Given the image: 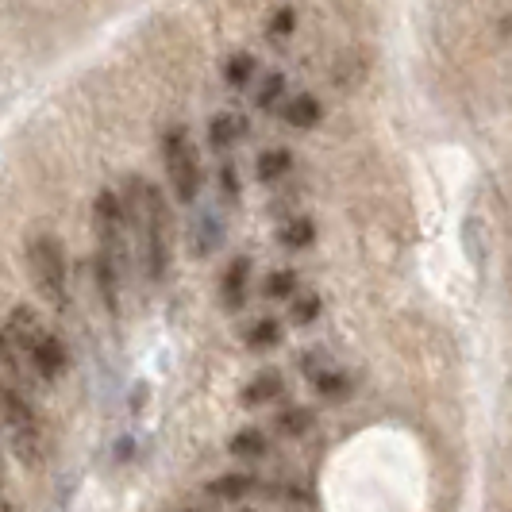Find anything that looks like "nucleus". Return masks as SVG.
<instances>
[{
	"label": "nucleus",
	"instance_id": "obj_1",
	"mask_svg": "<svg viewBox=\"0 0 512 512\" xmlns=\"http://www.w3.org/2000/svg\"><path fill=\"white\" fill-rule=\"evenodd\" d=\"M128 205V228L139 231L143 243V270L151 282H166L170 274V255H174V224H170V205L162 189L151 181H131Z\"/></svg>",
	"mask_w": 512,
	"mask_h": 512
},
{
	"label": "nucleus",
	"instance_id": "obj_2",
	"mask_svg": "<svg viewBox=\"0 0 512 512\" xmlns=\"http://www.w3.org/2000/svg\"><path fill=\"white\" fill-rule=\"evenodd\" d=\"M4 335L12 339V347L20 351L24 366L43 378V382H62L66 370H70V347L62 335H54L43 316L31 305H16L8 312V324H4Z\"/></svg>",
	"mask_w": 512,
	"mask_h": 512
},
{
	"label": "nucleus",
	"instance_id": "obj_3",
	"mask_svg": "<svg viewBox=\"0 0 512 512\" xmlns=\"http://www.w3.org/2000/svg\"><path fill=\"white\" fill-rule=\"evenodd\" d=\"M0 432L8 436L12 451L27 462V466H43L51 455V439H47V424L35 409V401L27 397L20 385L0 378Z\"/></svg>",
	"mask_w": 512,
	"mask_h": 512
},
{
	"label": "nucleus",
	"instance_id": "obj_4",
	"mask_svg": "<svg viewBox=\"0 0 512 512\" xmlns=\"http://www.w3.org/2000/svg\"><path fill=\"white\" fill-rule=\"evenodd\" d=\"M27 266H31V282L39 289V297L58 312H66L70 308V262H66L62 239L51 231H39L27 243Z\"/></svg>",
	"mask_w": 512,
	"mask_h": 512
},
{
	"label": "nucleus",
	"instance_id": "obj_5",
	"mask_svg": "<svg viewBox=\"0 0 512 512\" xmlns=\"http://www.w3.org/2000/svg\"><path fill=\"white\" fill-rule=\"evenodd\" d=\"M162 158H166V178H170V189L181 205H193L201 197V185H205V170H201V158H197V147L189 139V128H170L166 139H162Z\"/></svg>",
	"mask_w": 512,
	"mask_h": 512
},
{
	"label": "nucleus",
	"instance_id": "obj_6",
	"mask_svg": "<svg viewBox=\"0 0 512 512\" xmlns=\"http://www.w3.org/2000/svg\"><path fill=\"white\" fill-rule=\"evenodd\" d=\"M93 228H97V251L116 258L120 266L128 262V205L116 189H101L93 205Z\"/></svg>",
	"mask_w": 512,
	"mask_h": 512
},
{
	"label": "nucleus",
	"instance_id": "obj_7",
	"mask_svg": "<svg viewBox=\"0 0 512 512\" xmlns=\"http://www.w3.org/2000/svg\"><path fill=\"white\" fill-rule=\"evenodd\" d=\"M270 493L274 486L251 470H224L205 486V497H212L216 505H251L255 497H270Z\"/></svg>",
	"mask_w": 512,
	"mask_h": 512
},
{
	"label": "nucleus",
	"instance_id": "obj_8",
	"mask_svg": "<svg viewBox=\"0 0 512 512\" xmlns=\"http://www.w3.org/2000/svg\"><path fill=\"white\" fill-rule=\"evenodd\" d=\"M251 270H255V262L247 255L231 258L228 270H224V278H220V301L228 312H239V308L247 305V289H251Z\"/></svg>",
	"mask_w": 512,
	"mask_h": 512
},
{
	"label": "nucleus",
	"instance_id": "obj_9",
	"mask_svg": "<svg viewBox=\"0 0 512 512\" xmlns=\"http://www.w3.org/2000/svg\"><path fill=\"white\" fill-rule=\"evenodd\" d=\"M93 278H97V293H101L104 308H108L112 316H120V282H124V266H120L116 258H108L97 251V258H93Z\"/></svg>",
	"mask_w": 512,
	"mask_h": 512
},
{
	"label": "nucleus",
	"instance_id": "obj_10",
	"mask_svg": "<svg viewBox=\"0 0 512 512\" xmlns=\"http://www.w3.org/2000/svg\"><path fill=\"white\" fill-rule=\"evenodd\" d=\"M282 397H285V378L278 370H262V374H255L251 382L243 385L239 405H243V409H262V405L282 401Z\"/></svg>",
	"mask_w": 512,
	"mask_h": 512
},
{
	"label": "nucleus",
	"instance_id": "obj_11",
	"mask_svg": "<svg viewBox=\"0 0 512 512\" xmlns=\"http://www.w3.org/2000/svg\"><path fill=\"white\" fill-rule=\"evenodd\" d=\"M247 131H251V124H247L243 116H235V112H216V116L208 120V147H212V151H228L239 139H247Z\"/></svg>",
	"mask_w": 512,
	"mask_h": 512
},
{
	"label": "nucleus",
	"instance_id": "obj_12",
	"mask_svg": "<svg viewBox=\"0 0 512 512\" xmlns=\"http://www.w3.org/2000/svg\"><path fill=\"white\" fill-rule=\"evenodd\" d=\"M282 120L297 131H312L320 120H324V104L316 101L312 93H297L293 101L282 104Z\"/></svg>",
	"mask_w": 512,
	"mask_h": 512
},
{
	"label": "nucleus",
	"instance_id": "obj_13",
	"mask_svg": "<svg viewBox=\"0 0 512 512\" xmlns=\"http://www.w3.org/2000/svg\"><path fill=\"white\" fill-rule=\"evenodd\" d=\"M308 382H312V389H316L324 401H347V397L355 393V378H351L347 370L332 366V362H328L324 370H316Z\"/></svg>",
	"mask_w": 512,
	"mask_h": 512
},
{
	"label": "nucleus",
	"instance_id": "obj_14",
	"mask_svg": "<svg viewBox=\"0 0 512 512\" xmlns=\"http://www.w3.org/2000/svg\"><path fill=\"white\" fill-rule=\"evenodd\" d=\"M228 451L243 462H258L270 455V436H266L262 428H239V432L228 439Z\"/></svg>",
	"mask_w": 512,
	"mask_h": 512
},
{
	"label": "nucleus",
	"instance_id": "obj_15",
	"mask_svg": "<svg viewBox=\"0 0 512 512\" xmlns=\"http://www.w3.org/2000/svg\"><path fill=\"white\" fill-rule=\"evenodd\" d=\"M278 243L285 251H308L316 243V220L312 216H293L278 228Z\"/></svg>",
	"mask_w": 512,
	"mask_h": 512
},
{
	"label": "nucleus",
	"instance_id": "obj_16",
	"mask_svg": "<svg viewBox=\"0 0 512 512\" xmlns=\"http://www.w3.org/2000/svg\"><path fill=\"white\" fill-rule=\"evenodd\" d=\"M220 243H224V224H220V216H201L197 224H193V255L197 258H208L220 251Z\"/></svg>",
	"mask_w": 512,
	"mask_h": 512
},
{
	"label": "nucleus",
	"instance_id": "obj_17",
	"mask_svg": "<svg viewBox=\"0 0 512 512\" xmlns=\"http://www.w3.org/2000/svg\"><path fill=\"white\" fill-rule=\"evenodd\" d=\"M312 424H316V412L305 409V405H289L274 416V432L278 436H289V439H301L312 432Z\"/></svg>",
	"mask_w": 512,
	"mask_h": 512
},
{
	"label": "nucleus",
	"instance_id": "obj_18",
	"mask_svg": "<svg viewBox=\"0 0 512 512\" xmlns=\"http://www.w3.org/2000/svg\"><path fill=\"white\" fill-rule=\"evenodd\" d=\"M243 339H247V347H251V351H274V347L285 339V328H282V320L262 316V320H255V324L247 328Z\"/></svg>",
	"mask_w": 512,
	"mask_h": 512
},
{
	"label": "nucleus",
	"instance_id": "obj_19",
	"mask_svg": "<svg viewBox=\"0 0 512 512\" xmlns=\"http://www.w3.org/2000/svg\"><path fill=\"white\" fill-rule=\"evenodd\" d=\"M258 74V58L251 51H239L231 54L228 62H224V81H228L231 89H247Z\"/></svg>",
	"mask_w": 512,
	"mask_h": 512
},
{
	"label": "nucleus",
	"instance_id": "obj_20",
	"mask_svg": "<svg viewBox=\"0 0 512 512\" xmlns=\"http://www.w3.org/2000/svg\"><path fill=\"white\" fill-rule=\"evenodd\" d=\"M293 170V151H285V147H270V151L258 154V181H278L285 178Z\"/></svg>",
	"mask_w": 512,
	"mask_h": 512
},
{
	"label": "nucleus",
	"instance_id": "obj_21",
	"mask_svg": "<svg viewBox=\"0 0 512 512\" xmlns=\"http://www.w3.org/2000/svg\"><path fill=\"white\" fill-rule=\"evenodd\" d=\"M297 289H301L297 270H270V274H266V282H262V293H266L270 301H293V297H297Z\"/></svg>",
	"mask_w": 512,
	"mask_h": 512
},
{
	"label": "nucleus",
	"instance_id": "obj_22",
	"mask_svg": "<svg viewBox=\"0 0 512 512\" xmlns=\"http://www.w3.org/2000/svg\"><path fill=\"white\" fill-rule=\"evenodd\" d=\"M0 370L12 378V385H20V389H24V370H27V366H24V359H20V351L12 347V339L4 335V328H0Z\"/></svg>",
	"mask_w": 512,
	"mask_h": 512
},
{
	"label": "nucleus",
	"instance_id": "obj_23",
	"mask_svg": "<svg viewBox=\"0 0 512 512\" xmlns=\"http://www.w3.org/2000/svg\"><path fill=\"white\" fill-rule=\"evenodd\" d=\"M320 308H324V301H320L316 293H297V297H293V308H289V320H293L297 328H308V324H316Z\"/></svg>",
	"mask_w": 512,
	"mask_h": 512
},
{
	"label": "nucleus",
	"instance_id": "obj_24",
	"mask_svg": "<svg viewBox=\"0 0 512 512\" xmlns=\"http://www.w3.org/2000/svg\"><path fill=\"white\" fill-rule=\"evenodd\" d=\"M282 101H285V74H278V70H274V74L262 81L255 104L262 108V112H274V108H282Z\"/></svg>",
	"mask_w": 512,
	"mask_h": 512
},
{
	"label": "nucleus",
	"instance_id": "obj_25",
	"mask_svg": "<svg viewBox=\"0 0 512 512\" xmlns=\"http://www.w3.org/2000/svg\"><path fill=\"white\" fill-rule=\"evenodd\" d=\"M293 27H297V12L293 8H278L270 16V24H266V35L270 39H285V35H293Z\"/></svg>",
	"mask_w": 512,
	"mask_h": 512
},
{
	"label": "nucleus",
	"instance_id": "obj_26",
	"mask_svg": "<svg viewBox=\"0 0 512 512\" xmlns=\"http://www.w3.org/2000/svg\"><path fill=\"white\" fill-rule=\"evenodd\" d=\"M174 512H258L251 505H208V501H185Z\"/></svg>",
	"mask_w": 512,
	"mask_h": 512
},
{
	"label": "nucleus",
	"instance_id": "obj_27",
	"mask_svg": "<svg viewBox=\"0 0 512 512\" xmlns=\"http://www.w3.org/2000/svg\"><path fill=\"white\" fill-rule=\"evenodd\" d=\"M220 189H224V197H228V201H239V174H235V166H231V162L220 166Z\"/></svg>",
	"mask_w": 512,
	"mask_h": 512
},
{
	"label": "nucleus",
	"instance_id": "obj_28",
	"mask_svg": "<svg viewBox=\"0 0 512 512\" xmlns=\"http://www.w3.org/2000/svg\"><path fill=\"white\" fill-rule=\"evenodd\" d=\"M328 362L332 359H328L324 351H305V355L297 359V366H301V374H305V378H312V374H316V370H324Z\"/></svg>",
	"mask_w": 512,
	"mask_h": 512
},
{
	"label": "nucleus",
	"instance_id": "obj_29",
	"mask_svg": "<svg viewBox=\"0 0 512 512\" xmlns=\"http://www.w3.org/2000/svg\"><path fill=\"white\" fill-rule=\"evenodd\" d=\"M8 489H12V478H8V462L0 455V509H8Z\"/></svg>",
	"mask_w": 512,
	"mask_h": 512
}]
</instances>
